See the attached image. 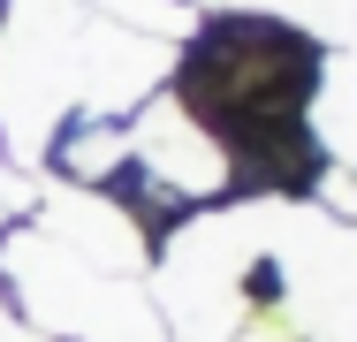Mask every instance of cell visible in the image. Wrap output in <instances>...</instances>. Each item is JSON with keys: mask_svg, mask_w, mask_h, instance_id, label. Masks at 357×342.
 <instances>
[{"mask_svg": "<svg viewBox=\"0 0 357 342\" xmlns=\"http://www.w3.org/2000/svg\"><path fill=\"white\" fill-rule=\"evenodd\" d=\"M167 46L84 0H8L0 23V144L23 160L61 144L69 122H107L160 84Z\"/></svg>", "mask_w": 357, "mask_h": 342, "instance_id": "6da1fadb", "label": "cell"}, {"mask_svg": "<svg viewBox=\"0 0 357 342\" xmlns=\"http://www.w3.org/2000/svg\"><path fill=\"white\" fill-rule=\"evenodd\" d=\"M319 38L296 31L282 15H213L206 38L190 46L183 61V84H175V107L198 122V130L220 144L228 175L243 160H266L259 183L266 191H289L296 168H312V137H304V107L319 99Z\"/></svg>", "mask_w": 357, "mask_h": 342, "instance_id": "7a4b0ae2", "label": "cell"}, {"mask_svg": "<svg viewBox=\"0 0 357 342\" xmlns=\"http://www.w3.org/2000/svg\"><path fill=\"white\" fill-rule=\"evenodd\" d=\"M122 137H130V168L152 175L160 198H220V191L236 183L228 160H220V144L198 130L183 107H175V91H160V99H152Z\"/></svg>", "mask_w": 357, "mask_h": 342, "instance_id": "3957f363", "label": "cell"}, {"mask_svg": "<svg viewBox=\"0 0 357 342\" xmlns=\"http://www.w3.org/2000/svg\"><path fill=\"white\" fill-rule=\"evenodd\" d=\"M31 228H46L54 244H69L76 259H91L99 274H137V267H144V228H137V213L114 205V198H99V191H76V183L46 191Z\"/></svg>", "mask_w": 357, "mask_h": 342, "instance_id": "277c9868", "label": "cell"}, {"mask_svg": "<svg viewBox=\"0 0 357 342\" xmlns=\"http://www.w3.org/2000/svg\"><path fill=\"white\" fill-rule=\"evenodd\" d=\"M84 8H99V15H114V23H160V0H84Z\"/></svg>", "mask_w": 357, "mask_h": 342, "instance_id": "5b68a950", "label": "cell"}, {"mask_svg": "<svg viewBox=\"0 0 357 342\" xmlns=\"http://www.w3.org/2000/svg\"><path fill=\"white\" fill-rule=\"evenodd\" d=\"M0 342H46V335H38V327H23V320H8V312H0Z\"/></svg>", "mask_w": 357, "mask_h": 342, "instance_id": "8992f818", "label": "cell"}, {"mask_svg": "<svg viewBox=\"0 0 357 342\" xmlns=\"http://www.w3.org/2000/svg\"><path fill=\"white\" fill-rule=\"evenodd\" d=\"M243 342H259V335H243Z\"/></svg>", "mask_w": 357, "mask_h": 342, "instance_id": "52a82bcc", "label": "cell"}]
</instances>
